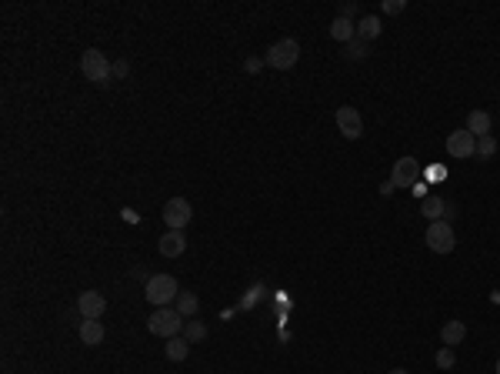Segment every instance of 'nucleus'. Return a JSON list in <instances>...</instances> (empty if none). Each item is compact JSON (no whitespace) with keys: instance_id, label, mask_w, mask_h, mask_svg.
<instances>
[{"instance_id":"29","label":"nucleus","mask_w":500,"mask_h":374,"mask_svg":"<svg viewBox=\"0 0 500 374\" xmlns=\"http://www.w3.org/2000/svg\"><path fill=\"white\" fill-rule=\"evenodd\" d=\"M497 374H500V358H497Z\"/></svg>"},{"instance_id":"3","label":"nucleus","mask_w":500,"mask_h":374,"mask_svg":"<svg viewBox=\"0 0 500 374\" xmlns=\"http://www.w3.org/2000/svg\"><path fill=\"white\" fill-rule=\"evenodd\" d=\"M184 324L180 321V311L177 308H157L150 318H147V331L154 337H164V341H170V337H177L180 331H184Z\"/></svg>"},{"instance_id":"28","label":"nucleus","mask_w":500,"mask_h":374,"mask_svg":"<svg viewBox=\"0 0 500 374\" xmlns=\"http://www.w3.org/2000/svg\"><path fill=\"white\" fill-rule=\"evenodd\" d=\"M390 374H407V371H404V368H394V371H390Z\"/></svg>"},{"instance_id":"13","label":"nucleus","mask_w":500,"mask_h":374,"mask_svg":"<svg viewBox=\"0 0 500 374\" xmlns=\"http://www.w3.org/2000/svg\"><path fill=\"white\" fill-rule=\"evenodd\" d=\"M331 37L337 40V44H350V40L357 37V24H354V20H347V17H333Z\"/></svg>"},{"instance_id":"15","label":"nucleus","mask_w":500,"mask_h":374,"mask_svg":"<svg viewBox=\"0 0 500 374\" xmlns=\"http://www.w3.org/2000/svg\"><path fill=\"white\" fill-rule=\"evenodd\" d=\"M80 341H84V344H87V348H97V344H101L103 341V335H107V331H103V324L101 321H80Z\"/></svg>"},{"instance_id":"8","label":"nucleus","mask_w":500,"mask_h":374,"mask_svg":"<svg viewBox=\"0 0 500 374\" xmlns=\"http://www.w3.org/2000/svg\"><path fill=\"white\" fill-rule=\"evenodd\" d=\"M447 154L457 157V161H463V157H474L477 154V137L467 127L447 134Z\"/></svg>"},{"instance_id":"10","label":"nucleus","mask_w":500,"mask_h":374,"mask_svg":"<svg viewBox=\"0 0 500 374\" xmlns=\"http://www.w3.org/2000/svg\"><path fill=\"white\" fill-rule=\"evenodd\" d=\"M337 127L344 134L347 141H357L360 134H364V117H360L357 107H340L337 111Z\"/></svg>"},{"instance_id":"4","label":"nucleus","mask_w":500,"mask_h":374,"mask_svg":"<svg viewBox=\"0 0 500 374\" xmlns=\"http://www.w3.org/2000/svg\"><path fill=\"white\" fill-rule=\"evenodd\" d=\"M297 61H300V44L294 37H283L277 44H270L267 57H264V64L274 67V70H290Z\"/></svg>"},{"instance_id":"11","label":"nucleus","mask_w":500,"mask_h":374,"mask_svg":"<svg viewBox=\"0 0 500 374\" xmlns=\"http://www.w3.org/2000/svg\"><path fill=\"white\" fill-rule=\"evenodd\" d=\"M421 214L430 220V224H434V220H450V218H454V207H450L444 197H437V194H427V197L421 201Z\"/></svg>"},{"instance_id":"7","label":"nucleus","mask_w":500,"mask_h":374,"mask_svg":"<svg viewBox=\"0 0 500 374\" xmlns=\"http://www.w3.org/2000/svg\"><path fill=\"white\" fill-rule=\"evenodd\" d=\"M417 181H421V161L417 157L394 161V170H390V184L394 187H417Z\"/></svg>"},{"instance_id":"9","label":"nucleus","mask_w":500,"mask_h":374,"mask_svg":"<svg viewBox=\"0 0 500 374\" xmlns=\"http://www.w3.org/2000/svg\"><path fill=\"white\" fill-rule=\"evenodd\" d=\"M77 311L84 321H101L103 311H107V297H103L101 291H84V294L77 297Z\"/></svg>"},{"instance_id":"17","label":"nucleus","mask_w":500,"mask_h":374,"mask_svg":"<svg viewBox=\"0 0 500 374\" xmlns=\"http://www.w3.org/2000/svg\"><path fill=\"white\" fill-rule=\"evenodd\" d=\"M164 354L170 358V361H187V354H191V341H187L184 335L170 337V341H167V348H164Z\"/></svg>"},{"instance_id":"22","label":"nucleus","mask_w":500,"mask_h":374,"mask_svg":"<svg viewBox=\"0 0 500 374\" xmlns=\"http://www.w3.org/2000/svg\"><path fill=\"white\" fill-rule=\"evenodd\" d=\"M494 154H497V141H494V134L477 137V157H494Z\"/></svg>"},{"instance_id":"24","label":"nucleus","mask_w":500,"mask_h":374,"mask_svg":"<svg viewBox=\"0 0 500 374\" xmlns=\"http://www.w3.org/2000/svg\"><path fill=\"white\" fill-rule=\"evenodd\" d=\"M127 74H130V61H127V57L114 61V77H127Z\"/></svg>"},{"instance_id":"1","label":"nucleus","mask_w":500,"mask_h":374,"mask_svg":"<svg viewBox=\"0 0 500 374\" xmlns=\"http://www.w3.org/2000/svg\"><path fill=\"white\" fill-rule=\"evenodd\" d=\"M180 287L170 274H150L147 278V287H143V297L154 304V308H170V301H177Z\"/></svg>"},{"instance_id":"20","label":"nucleus","mask_w":500,"mask_h":374,"mask_svg":"<svg viewBox=\"0 0 500 374\" xmlns=\"http://www.w3.org/2000/svg\"><path fill=\"white\" fill-rule=\"evenodd\" d=\"M184 337H187L191 344L204 341V337H207V324L204 321H187V324H184Z\"/></svg>"},{"instance_id":"19","label":"nucleus","mask_w":500,"mask_h":374,"mask_svg":"<svg viewBox=\"0 0 500 374\" xmlns=\"http://www.w3.org/2000/svg\"><path fill=\"white\" fill-rule=\"evenodd\" d=\"M174 304H177L180 318H193V314L200 311V297L193 294V291H180V294H177V301H174Z\"/></svg>"},{"instance_id":"6","label":"nucleus","mask_w":500,"mask_h":374,"mask_svg":"<svg viewBox=\"0 0 500 374\" xmlns=\"http://www.w3.org/2000/svg\"><path fill=\"white\" fill-rule=\"evenodd\" d=\"M164 224L170 227V231H184L187 224H191V218H193V207H191V201L187 197H170L164 204Z\"/></svg>"},{"instance_id":"12","label":"nucleus","mask_w":500,"mask_h":374,"mask_svg":"<svg viewBox=\"0 0 500 374\" xmlns=\"http://www.w3.org/2000/svg\"><path fill=\"white\" fill-rule=\"evenodd\" d=\"M157 251L164 254V258H180L184 251H187V237L184 231H167L160 241H157Z\"/></svg>"},{"instance_id":"27","label":"nucleus","mask_w":500,"mask_h":374,"mask_svg":"<svg viewBox=\"0 0 500 374\" xmlns=\"http://www.w3.org/2000/svg\"><path fill=\"white\" fill-rule=\"evenodd\" d=\"M360 13V7L357 4H344V11H340V17H347V20H350V17H357Z\"/></svg>"},{"instance_id":"18","label":"nucleus","mask_w":500,"mask_h":374,"mask_svg":"<svg viewBox=\"0 0 500 374\" xmlns=\"http://www.w3.org/2000/svg\"><path fill=\"white\" fill-rule=\"evenodd\" d=\"M357 37L360 40H377L380 37V17H373V13L360 17L357 20Z\"/></svg>"},{"instance_id":"25","label":"nucleus","mask_w":500,"mask_h":374,"mask_svg":"<svg viewBox=\"0 0 500 374\" xmlns=\"http://www.w3.org/2000/svg\"><path fill=\"white\" fill-rule=\"evenodd\" d=\"M260 67H267L264 61H260V57H247V61H244V70H247V74H257Z\"/></svg>"},{"instance_id":"21","label":"nucleus","mask_w":500,"mask_h":374,"mask_svg":"<svg viewBox=\"0 0 500 374\" xmlns=\"http://www.w3.org/2000/svg\"><path fill=\"white\" fill-rule=\"evenodd\" d=\"M454 364H457V354H454V348L444 344V348L437 351V368H440V371H450Z\"/></svg>"},{"instance_id":"14","label":"nucleus","mask_w":500,"mask_h":374,"mask_svg":"<svg viewBox=\"0 0 500 374\" xmlns=\"http://www.w3.org/2000/svg\"><path fill=\"white\" fill-rule=\"evenodd\" d=\"M463 337H467V324L463 321H447L444 328H440V341H444L447 348H457Z\"/></svg>"},{"instance_id":"26","label":"nucleus","mask_w":500,"mask_h":374,"mask_svg":"<svg viewBox=\"0 0 500 374\" xmlns=\"http://www.w3.org/2000/svg\"><path fill=\"white\" fill-rule=\"evenodd\" d=\"M404 7H407L404 0H384V13H400Z\"/></svg>"},{"instance_id":"5","label":"nucleus","mask_w":500,"mask_h":374,"mask_svg":"<svg viewBox=\"0 0 500 374\" xmlns=\"http://www.w3.org/2000/svg\"><path fill=\"white\" fill-rule=\"evenodd\" d=\"M423 241H427V247H430L434 254H450V251L457 247V234L450 227V220H434V224L427 227V234H423Z\"/></svg>"},{"instance_id":"16","label":"nucleus","mask_w":500,"mask_h":374,"mask_svg":"<svg viewBox=\"0 0 500 374\" xmlns=\"http://www.w3.org/2000/svg\"><path fill=\"white\" fill-rule=\"evenodd\" d=\"M490 124H494V120H490L487 111H470V114H467V130H470L474 137H487Z\"/></svg>"},{"instance_id":"23","label":"nucleus","mask_w":500,"mask_h":374,"mask_svg":"<svg viewBox=\"0 0 500 374\" xmlns=\"http://www.w3.org/2000/svg\"><path fill=\"white\" fill-rule=\"evenodd\" d=\"M347 57H350V61H364V57H367V40H360V37L350 40V44H347Z\"/></svg>"},{"instance_id":"2","label":"nucleus","mask_w":500,"mask_h":374,"mask_svg":"<svg viewBox=\"0 0 500 374\" xmlns=\"http://www.w3.org/2000/svg\"><path fill=\"white\" fill-rule=\"evenodd\" d=\"M80 70H84V77H87L90 84H101V87L114 80V64H110L107 54H101L97 47L84 51V57H80Z\"/></svg>"}]
</instances>
